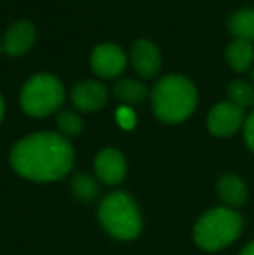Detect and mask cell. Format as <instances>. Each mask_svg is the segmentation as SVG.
<instances>
[{"mask_svg":"<svg viewBox=\"0 0 254 255\" xmlns=\"http://www.w3.org/2000/svg\"><path fill=\"white\" fill-rule=\"evenodd\" d=\"M10 163L17 174L31 181H54L71 168L73 149L61 135L40 132L21 139L14 146Z\"/></svg>","mask_w":254,"mask_h":255,"instance_id":"cell-1","label":"cell"},{"mask_svg":"<svg viewBox=\"0 0 254 255\" xmlns=\"http://www.w3.org/2000/svg\"><path fill=\"white\" fill-rule=\"evenodd\" d=\"M152 104L157 118L166 124L187 120L197 106V89L188 78L169 75L157 82L152 91Z\"/></svg>","mask_w":254,"mask_h":255,"instance_id":"cell-2","label":"cell"},{"mask_svg":"<svg viewBox=\"0 0 254 255\" xmlns=\"http://www.w3.org/2000/svg\"><path fill=\"white\" fill-rule=\"evenodd\" d=\"M244 228L242 217L232 208H213L197 222L195 242L204 250H221L234 243Z\"/></svg>","mask_w":254,"mask_h":255,"instance_id":"cell-3","label":"cell"},{"mask_svg":"<svg viewBox=\"0 0 254 255\" xmlns=\"http://www.w3.org/2000/svg\"><path fill=\"white\" fill-rule=\"evenodd\" d=\"M99 219L105 229L120 240H132L141 229V217L132 198L122 191L108 195L99 207Z\"/></svg>","mask_w":254,"mask_h":255,"instance_id":"cell-4","label":"cell"},{"mask_svg":"<svg viewBox=\"0 0 254 255\" xmlns=\"http://www.w3.org/2000/svg\"><path fill=\"white\" fill-rule=\"evenodd\" d=\"M64 101L61 82L47 73H38L24 84L21 91V106L30 117L40 118L54 113Z\"/></svg>","mask_w":254,"mask_h":255,"instance_id":"cell-5","label":"cell"},{"mask_svg":"<svg viewBox=\"0 0 254 255\" xmlns=\"http://www.w3.org/2000/svg\"><path fill=\"white\" fill-rule=\"evenodd\" d=\"M244 122V110L227 101L216 104L211 110L209 117H207V127H209L211 134L218 135V137H228V135L235 134Z\"/></svg>","mask_w":254,"mask_h":255,"instance_id":"cell-6","label":"cell"},{"mask_svg":"<svg viewBox=\"0 0 254 255\" xmlns=\"http://www.w3.org/2000/svg\"><path fill=\"white\" fill-rule=\"evenodd\" d=\"M91 68L101 78H115L126 68V56L115 44H101L91 54Z\"/></svg>","mask_w":254,"mask_h":255,"instance_id":"cell-7","label":"cell"},{"mask_svg":"<svg viewBox=\"0 0 254 255\" xmlns=\"http://www.w3.org/2000/svg\"><path fill=\"white\" fill-rule=\"evenodd\" d=\"M131 63L134 71L141 78H152L159 73L162 57L157 49V45L150 40H138L132 45L131 51Z\"/></svg>","mask_w":254,"mask_h":255,"instance_id":"cell-8","label":"cell"},{"mask_svg":"<svg viewBox=\"0 0 254 255\" xmlns=\"http://www.w3.org/2000/svg\"><path fill=\"white\" fill-rule=\"evenodd\" d=\"M108 99V89L96 80H87L75 85L71 91V101L82 111L101 110Z\"/></svg>","mask_w":254,"mask_h":255,"instance_id":"cell-9","label":"cell"},{"mask_svg":"<svg viewBox=\"0 0 254 255\" xmlns=\"http://www.w3.org/2000/svg\"><path fill=\"white\" fill-rule=\"evenodd\" d=\"M94 168L105 184H117L126 175V160L117 149H103L96 156Z\"/></svg>","mask_w":254,"mask_h":255,"instance_id":"cell-10","label":"cell"},{"mask_svg":"<svg viewBox=\"0 0 254 255\" xmlns=\"http://www.w3.org/2000/svg\"><path fill=\"white\" fill-rule=\"evenodd\" d=\"M35 42V28L30 21H17L3 37V51L9 56H23Z\"/></svg>","mask_w":254,"mask_h":255,"instance_id":"cell-11","label":"cell"},{"mask_svg":"<svg viewBox=\"0 0 254 255\" xmlns=\"http://www.w3.org/2000/svg\"><path fill=\"white\" fill-rule=\"evenodd\" d=\"M218 193L228 207H241L248 202V188L237 175H223L218 182Z\"/></svg>","mask_w":254,"mask_h":255,"instance_id":"cell-12","label":"cell"},{"mask_svg":"<svg viewBox=\"0 0 254 255\" xmlns=\"http://www.w3.org/2000/svg\"><path fill=\"white\" fill-rule=\"evenodd\" d=\"M227 61L235 71H246L254 61V47L251 42L235 38L227 49Z\"/></svg>","mask_w":254,"mask_h":255,"instance_id":"cell-13","label":"cell"},{"mask_svg":"<svg viewBox=\"0 0 254 255\" xmlns=\"http://www.w3.org/2000/svg\"><path fill=\"white\" fill-rule=\"evenodd\" d=\"M228 28L230 31L241 40L254 42V9H239L237 12L232 14L230 21H228Z\"/></svg>","mask_w":254,"mask_h":255,"instance_id":"cell-14","label":"cell"},{"mask_svg":"<svg viewBox=\"0 0 254 255\" xmlns=\"http://www.w3.org/2000/svg\"><path fill=\"white\" fill-rule=\"evenodd\" d=\"M113 94L124 103L129 104H138L143 103L148 96V89L143 84L136 80H131V78H126V80H120L115 84L113 87Z\"/></svg>","mask_w":254,"mask_h":255,"instance_id":"cell-15","label":"cell"},{"mask_svg":"<svg viewBox=\"0 0 254 255\" xmlns=\"http://www.w3.org/2000/svg\"><path fill=\"white\" fill-rule=\"evenodd\" d=\"M228 96L230 103H234L239 108H249L254 106V89L244 80H234L228 85Z\"/></svg>","mask_w":254,"mask_h":255,"instance_id":"cell-16","label":"cell"},{"mask_svg":"<svg viewBox=\"0 0 254 255\" xmlns=\"http://www.w3.org/2000/svg\"><path fill=\"white\" fill-rule=\"evenodd\" d=\"M71 188H73V193L78 200H84V202H91V200L96 198L98 195V186L92 181L89 175L84 174H77L71 181Z\"/></svg>","mask_w":254,"mask_h":255,"instance_id":"cell-17","label":"cell"},{"mask_svg":"<svg viewBox=\"0 0 254 255\" xmlns=\"http://www.w3.org/2000/svg\"><path fill=\"white\" fill-rule=\"evenodd\" d=\"M58 125L66 135H78L82 132V127H84L80 117L77 113H73V111H63V113H59Z\"/></svg>","mask_w":254,"mask_h":255,"instance_id":"cell-18","label":"cell"},{"mask_svg":"<svg viewBox=\"0 0 254 255\" xmlns=\"http://www.w3.org/2000/svg\"><path fill=\"white\" fill-rule=\"evenodd\" d=\"M117 122H119V125L122 128H132L136 124V115L134 111L131 110V108H120L119 111H117Z\"/></svg>","mask_w":254,"mask_h":255,"instance_id":"cell-19","label":"cell"},{"mask_svg":"<svg viewBox=\"0 0 254 255\" xmlns=\"http://www.w3.org/2000/svg\"><path fill=\"white\" fill-rule=\"evenodd\" d=\"M244 137H246V144L249 146V149L254 151V111L244 122Z\"/></svg>","mask_w":254,"mask_h":255,"instance_id":"cell-20","label":"cell"},{"mask_svg":"<svg viewBox=\"0 0 254 255\" xmlns=\"http://www.w3.org/2000/svg\"><path fill=\"white\" fill-rule=\"evenodd\" d=\"M241 255H254V242L244 247V250L241 252Z\"/></svg>","mask_w":254,"mask_h":255,"instance_id":"cell-21","label":"cell"},{"mask_svg":"<svg viewBox=\"0 0 254 255\" xmlns=\"http://www.w3.org/2000/svg\"><path fill=\"white\" fill-rule=\"evenodd\" d=\"M2 117H3V99L0 96V120H2Z\"/></svg>","mask_w":254,"mask_h":255,"instance_id":"cell-22","label":"cell"},{"mask_svg":"<svg viewBox=\"0 0 254 255\" xmlns=\"http://www.w3.org/2000/svg\"><path fill=\"white\" fill-rule=\"evenodd\" d=\"M253 78H254V71H253Z\"/></svg>","mask_w":254,"mask_h":255,"instance_id":"cell-23","label":"cell"}]
</instances>
